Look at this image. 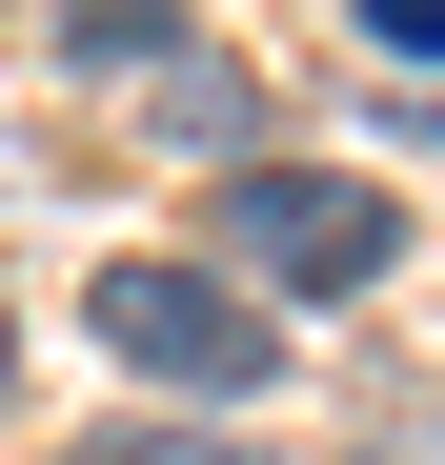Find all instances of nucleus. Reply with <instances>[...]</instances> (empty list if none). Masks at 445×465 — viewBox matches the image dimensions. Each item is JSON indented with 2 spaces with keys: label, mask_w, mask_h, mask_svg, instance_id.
Wrapping results in <instances>:
<instances>
[{
  "label": "nucleus",
  "mask_w": 445,
  "mask_h": 465,
  "mask_svg": "<svg viewBox=\"0 0 445 465\" xmlns=\"http://www.w3.org/2000/svg\"><path fill=\"white\" fill-rule=\"evenodd\" d=\"M405 243V203L385 183H344V163H222V283H385Z\"/></svg>",
  "instance_id": "f257e3e1"
},
{
  "label": "nucleus",
  "mask_w": 445,
  "mask_h": 465,
  "mask_svg": "<svg viewBox=\"0 0 445 465\" xmlns=\"http://www.w3.org/2000/svg\"><path fill=\"white\" fill-rule=\"evenodd\" d=\"M82 324L122 344V364H163V384H203V405H243V384H283V324L222 263H102L82 283Z\"/></svg>",
  "instance_id": "f03ea898"
},
{
  "label": "nucleus",
  "mask_w": 445,
  "mask_h": 465,
  "mask_svg": "<svg viewBox=\"0 0 445 465\" xmlns=\"http://www.w3.org/2000/svg\"><path fill=\"white\" fill-rule=\"evenodd\" d=\"M41 61H82V82H142V61H183V0H61Z\"/></svg>",
  "instance_id": "7ed1b4c3"
},
{
  "label": "nucleus",
  "mask_w": 445,
  "mask_h": 465,
  "mask_svg": "<svg viewBox=\"0 0 445 465\" xmlns=\"http://www.w3.org/2000/svg\"><path fill=\"white\" fill-rule=\"evenodd\" d=\"M61 465H263V445H243V425H82Z\"/></svg>",
  "instance_id": "20e7f679"
},
{
  "label": "nucleus",
  "mask_w": 445,
  "mask_h": 465,
  "mask_svg": "<svg viewBox=\"0 0 445 465\" xmlns=\"http://www.w3.org/2000/svg\"><path fill=\"white\" fill-rule=\"evenodd\" d=\"M364 41H385V61H445V0H364Z\"/></svg>",
  "instance_id": "39448f33"
},
{
  "label": "nucleus",
  "mask_w": 445,
  "mask_h": 465,
  "mask_svg": "<svg viewBox=\"0 0 445 465\" xmlns=\"http://www.w3.org/2000/svg\"><path fill=\"white\" fill-rule=\"evenodd\" d=\"M0 405H21V324H0Z\"/></svg>",
  "instance_id": "423d86ee"
}]
</instances>
